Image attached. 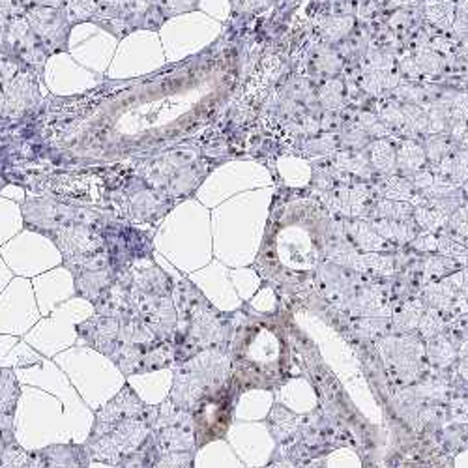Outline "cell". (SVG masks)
<instances>
[{
	"label": "cell",
	"instance_id": "cell-15",
	"mask_svg": "<svg viewBox=\"0 0 468 468\" xmlns=\"http://www.w3.org/2000/svg\"><path fill=\"white\" fill-rule=\"evenodd\" d=\"M401 111L405 114V122L410 137L421 141L427 133H431V122H429V114L425 107L401 101Z\"/></svg>",
	"mask_w": 468,
	"mask_h": 468
},
{
	"label": "cell",
	"instance_id": "cell-19",
	"mask_svg": "<svg viewBox=\"0 0 468 468\" xmlns=\"http://www.w3.org/2000/svg\"><path fill=\"white\" fill-rule=\"evenodd\" d=\"M193 464V452H175V453H162L160 461L155 463L154 468H191Z\"/></svg>",
	"mask_w": 468,
	"mask_h": 468
},
{
	"label": "cell",
	"instance_id": "cell-1",
	"mask_svg": "<svg viewBox=\"0 0 468 468\" xmlns=\"http://www.w3.org/2000/svg\"><path fill=\"white\" fill-rule=\"evenodd\" d=\"M158 407L146 405L126 382L98 414L85 442L90 461L121 468L154 439Z\"/></svg>",
	"mask_w": 468,
	"mask_h": 468
},
{
	"label": "cell",
	"instance_id": "cell-5",
	"mask_svg": "<svg viewBox=\"0 0 468 468\" xmlns=\"http://www.w3.org/2000/svg\"><path fill=\"white\" fill-rule=\"evenodd\" d=\"M27 21L30 28L42 37V42H48V46L58 44L60 37L64 42L68 40V19L55 8L36 6L27 12Z\"/></svg>",
	"mask_w": 468,
	"mask_h": 468
},
{
	"label": "cell",
	"instance_id": "cell-3",
	"mask_svg": "<svg viewBox=\"0 0 468 468\" xmlns=\"http://www.w3.org/2000/svg\"><path fill=\"white\" fill-rule=\"evenodd\" d=\"M154 437L162 453L193 452L195 431L191 414L173 405L171 399L158 405V414H155L154 421Z\"/></svg>",
	"mask_w": 468,
	"mask_h": 468
},
{
	"label": "cell",
	"instance_id": "cell-18",
	"mask_svg": "<svg viewBox=\"0 0 468 468\" xmlns=\"http://www.w3.org/2000/svg\"><path fill=\"white\" fill-rule=\"evenodd\" d=\"M461 44L468 42V0H457L455 16L450 30Z\"/></svg>",
	"mask_w": 468,
	"mask_h": 468
},
{
	"label": "cell",
	"instance_id": "cell-9",
	"mask_svg": "<svg viewBox=\"0 0 468 468\" xmlns=\"http://www.w3.org/2000/svg\"><path fill=\"white\" fill-rule=\"evenodd\" d=\"M328 158H330V162L337 169H341V171H345L348 175H353V176H356V178H360L364 182H373L378 176L375 173V169L371 167V164H369L366 148L364 150L339 148L335 154L328 155Z\"/></svg>",
	"mask_w": 468,
	"mask_h": 468
},
{
	"label": "cell",
	"instance_id": "cell-17",
	"mask_svg": "<svg viewBox=\"0 0 468 468\" xmlns=\"http://www.w3.org/2000/svg\"><path fill=\"white\" fill-rule=\"evenodd\" d=\"M461 46V42L452 32H444V30H437L431 27V36H429V49H433L437 53H441L442 57H452L457 48Z\"/></svg>",
	"mask_w": 468,
	"mask_h": 468
},
{
	"label": "cell",
	"instance_id": "cell-20",
	"mask_svg": "<svg viewBox=\"0 0 468 468\" xmlns=\"http://www.w3.org/2000/svg\"><path fill=\"white\" fill-rule=\"evenodd\" d=\"M423 0H388V10L396 8H420Z\"/></svg>",
	"mask_w": 468,
	"mask_h": 468
},
{
	"label": "cell",
	"instance_id": "cell-12",
	"mask_svg": "<svg viewBox=\"0 0 468 468\" xmlns=\"http://www.w3.org/2000/svg\"><path fill=\"white\" fill-rule=\"evenodd\" d=\"M317 100L324 111L341 112L348 105V92L345 77H332V80L317 83Z\"/></svg>",
	"mask_w": 468,
	"mask_h": 468
},
{
	"label": "cell",
	"instance_id": "cell-8",
	"mask_svg": "<svg viewBox=\"0 0 468 468\" xmlns=\"http://www.w3.org/2000/svg\"><path fill=\"white\" fill-rule=\"evenodd\" d=\"M392 139L396 144V162H398L399 175L409 176L427 167L423 144L420 139H414V137H392Z\"/></svg>",
	"mask_w": 468,
	"mask_h": 468
},
{
	"label": "cell",
	"instance_id": "cell-7",
	"mask_svg": "<svg viewBox=\"0 0 468 468\" xmlns=\"http://www.w3.org/2000/svg\"><path fill=\"white\" fill-rule=\"evenodd\" d=\"M384 25L392 30L409 49L412 36L425 25L420 8H396L384 14Z\"/></svg>",
	"mask_w": 468,
	"mask_h": 468
},
{
	"label": "cell",
	"instance_id": "cell-13",
	"mask_svg": "<svg viewBox=\"0 0 468 468\" xmlns=\"http://www.w3.org/2000/svg\"><path fill=\"white\" fill-rule=\"evenodd\" d=\"M339 137L337 133H319L315 137H309V139H303L302 143H298V146L294 148L292 154L300 155V158H328V155L335 154L339 150Z\"/></svg>",
	"mask_w": 468,
	"mask_h": 468
},
{
	"label": "cell",
	"instance_id": "cell-16",
	"mask_svg": "<svg viewBox=\"0 0 468 468\" xmlns=\"http://www.w3.org/2000/svg\"><path fill=\"white\" fill-rule=\"evenodd\" d=\"M398 55L369 46L366 55L360 58V68L367 71H396L398 69Z\"/></svg>",
	"mask_w": 468,
	"mask_h": 468
},
{
	"label": "cell",
	"instance_id": "cell-14",
	"mask_svg": "<svg viewBox=\"0 0 468 468\" xmlns=\"http://www.w3.org/2000/svg\"><path fill=\"white\" fill-rule=\"evenodd\" d=\"M421 144H423V152H425L427 167L439 165L441 162L450 158V155L459 148L457 141L444 133H427L421 139Z\"/></svg>",
	"mask_w": 468,
	"mask_h": 468
},
{
	"label": "cell",
	"instance_id": "cell-21",
	"mask_svg": "<svg viewBox=\"0 0 468 468\" xmlns=\"http://www.w3.org/2000/svg\"><path fill=\"white\" fill-rule=\"evenodd\" d=\"M457 143H459V146H461V148H466V150H468V126L464 128V132L461 133V137H459V141H457Z\"/></svg>",
	"mask_w": 468,
	"mask_h": 468
},
{
	"label": "cell",
	"instance_id": "cell-10",
	"mask_svg": "<svg viewBox=\"0 0 468 468\" xmlns=\"http://www.w3.org/2000/svg\"><path fill=\"white\" fill-rule=\"evenodd\" d=\"M366 154L369 158L371 167L377 175H394L398 173V162H396V144L392 137L373 139L366 146Z\"/></svg>",
	"mask_w": 468,
	"mask_h": 468
},
{
	"label": "cell",
	"instance_id": "cell-11",
	"mask_svg": "<svg viewBox=\"0 0 468 468\" xmlns=\"http://www.w3.org/2000/svg\"><path fill=\"white\" fill-rule=\"evenodd\" d=\"M455 6L457 0H423L420 10L425 25L437 30L450 32L455 16Z\"/></svg>",
	"mask_w": 468,
	"mask_h": 468
},
{
	"label": "cell",
	"instance_id": "cell-6",
	"mask_svg": "<svg viewBox=\"0 0 468 468\" xmlns=\"http://www.w3.org/2000/svg\"><path fill=\"white\" fill-rule=\"evenodd\" d=\"M401 81L399 71H367L362 69L360 75L353 81L362 92H366L373 100L392 98L394 90ZM348 83V81H346Z\"/></svg>",
	"mask_w": 468,
	"mask_h": 468
},
{
	"label": "cell",
	"instance_id": "cell-4",
	"mask_svg": "<svg viewBox=\"0 0 468 468\" xmlns=\"http://www.w3.org/2000/svg\"><path fill=\"white\" fill-rule=\"evenodd\" d=\"M85 444H53L30 453L28 468H89Z\"/></svg>",
	"mask_w": 468,
	"mask_h": 468
},
{
	"label": "cell",
	"instance_id": "cell-2",
	"mask_svg": "<svg viewBox=\"0 0 468 468\" xmlns=\"http://www.w3.org/2000/svg\"><path fill=\"white\" fill-rule=\"evenodd\" d=\"M232 380L239 392L248 388H270L276 380V362L282 358V343L264 319L248 321L234 335L230 346Z\"/></svg>",
	"mask_w": 468,
	"mask_h": 468
}]
</instances>
